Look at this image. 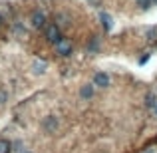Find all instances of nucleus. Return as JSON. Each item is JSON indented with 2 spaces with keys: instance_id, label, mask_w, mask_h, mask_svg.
I'll return each instance as SVG.
<instances>
[{
  "instance_id": "f257e3e1",
  "label": "nucleus",
  "mask_w": 157,
  "mask_h": 153,
  "mask_svg": "<svg viewBox=\"0 0 157 153\" xmlns=\"http://www.w3.org/2000/svg\"><path fill=\"white\" fill-rule=\"evenodd\" d=\"M44 36H46V40L50 44H54V46H56V44L64 38V36H62V32H60V28H58L56 24H48V26L44 28Z\"/></svg>"
},
{
  "instance_id": "f03ea898",
  "label": "nucleus",
  "mask_w": 157,
  "mask_h": 153,
  "mask_svg": "<svg viewBox=\"0 0 157 153\" xmlns=\"http://www.w3.org/2000/svg\"><path fill=\"white\" fill-rule=\"evenodd\" d=\"M48 18H46V14H44L42 10H34L32 12V16H30V24H32V28L34 30H40V28H46L48 26Z\"/></svg>"
},
{
  "instance_id": "7ed1b4c3",
  "label": "nucleus",
  "mask_w": 157,
  "mask_h": 153,
  "mask_svg": "<svg viewBox=\"0 0 157 153\" xmlns=\"http://www.w3.org/2000/svg\"><path fill=\"white\" fill-rule=\"evenodd\" d=\"M58 125H60V121H58L56 115H48V117L42 119V129H46L48 133H54L58 129Z\"/></svg>"
},
{
  "instance_id": "20e7f679",
  "label": "nucleus",
  "mask_w": 157,
  "mask_h": 153,
  "mask_svg": "<svg viewBox=\"0 0 157 153\" xmlns=\"http://www.w3.org/2000/svg\"><path fill=\"white\" fill-rule=\"evenodd\" d=\"M74 50V46H72V42H70L68 38H62L60 42L56 44V52L60 54V56H70Z\"/></svg>"
},
{
  "instance_id": "39448f33",
  "label": "nucleus",
  "mask_w": 157,
  "mask_h": 153,
  "mask_svg": "<svg viewBox=\"0 0 157 153\" xmlns=\"http://www.w3.org/2000/svg\"><path fill=\"white\" fill-rule=\"evenodd\" d=\"M111 84L109 76H107L105 72H96L94 74V86H98V88H107V86Z\"/></svg>"
},
{
  "instance_id": "423d86ee",
  "label": "nucleus",
  "mask_w": 157,
  "mask_h": 153,
  "mask_svg": "<svg viewBox=\"0 0 157 153\" xmlns=\"http://www.w3.org/2000/svg\"><path fill=\"white\" fill-rule=\"evenodd\" d=\"M46 70H48V64L44 60H38V58H36V60H32V72H34L36 76H42Z\"/></svg>"
},
{
  "instance_id": "0eeeda50",
  "label": "nucleus",
  "mask_w": 157,
  "mask_h": 153,
  "mask_svg": "<svg viewBox=\"0 0 157 153\" xmlns=\"http://www.w3.org/2000/svg\"><path fill=\"white\" fill-rule=\"evenodd\" d=\"M94 92H96V86H94V84H86V86L80 88V98H82V100H92Z\"/></svg>"
},
{
  "instance_id": "6e6552de",
  "label": "nucleus",
  "mask_w": 157,
  "mask_h": 153,
  "mask_svg": "<svg viewBox=\"0 0 157 153\" xmlns=\"http://www.w3.org/2000/svg\"><path fill=\"white\" fill-rule=\"evenodd\" d=\"M100 20L104 22V28H105L107 32L113 28V20H111V16H109V14H105V12H100Z\"/></svg>"
},
{
  "instance_id": "1a4fd4ad",
  "label": "nucleus",
  "mask_w": 157,
  "mask_h": 153,
  "mask_svg": "<svg viewBox=\"0 0 157 153\" xmlns=\"http://www.w3.org/2000/svg\"><path fill=\"white\" fill-rule=\"evenodd\" d=\"M56 26H58V28H60V26H66V28H68V26H70V16H68V14H62V12H60V14L56 16Z\"/></svg>"
},
{
  "instance_id": "9d476101",
  "label": "nucleus",
  "mask_w": 157,
  "mask_h": 153,
  "mask_svg": "<svg viewBox=\"0 0 157 153\" xmlns=\"http://www.w3.org/2000/svg\"><path fill=\"white\" fill-rule=\"evenodd\" d=\"M155 101H157V92H149V94H147V98H145V105L149 107V109H153Z\"/></svg>"
},
{
  "instance_id": "9b49d317",
  "label": "nucleus",
  "mask_w": 157,
  "mask_h": 153,
  "mask_svg": "<svg viewBox=\"0 0 157 153\" xmlns=\"http://www.w3.org/2000/svg\"><path fill=\"white\" fill-rule=\"evenodd\" d=\"M135 4H137L141 10H149V8L153 6V0H135Z\"/></svg>"
},
{
  "instance_id": "f8f14e48",
  "label": "nucleus",
  "mask_w": 157,
  "mask_h": 153,
  "mask_svg": "<svg viewBox=\"0 0 157 153\" xmlns=\"http://www.w3.org/2000/svg\"><path fill=\"white\" fill-rule=\"evenodd\" d=\"M145 38H147V40H155V38H157V26L147 28V30H145Z\"/></svg>"
},
{
  "instance_id": "ddd939ff",
  "label": "nucleus",
  "mask_w": 157,
  "mask_h": 153,
  "mask_svg": "<svg viewBox=\"0 0 157 153\" xmlns=\"http://www.w3.org/2000/svg\"><path fill=\"white\" fill-rule=\"evenodd\" d=\"M98 50H100V42L94 38L92 42H90V46H88V52H90V54H94V52H98Z\"/></svg>"
},
{
  "instance_id": "4468645a",
  "label": "nucleus",
  "mask_w": 157,
  "mask_h": 153,
  "mask_svg": "<svg viewBox=\"0 0 157 153\" xmlns=\"http://www.w3.org/2000/svg\"><path fill=\"white\" fill-rule=\"evenodd\" d=\"M0 153H10V143H8L6 139L0 141Z\"/></svg>"
},
{
  "instance_id": "2eb2a0df",
  "label": "nucleus",
  "mask_w": 157,
  "mask_h": 153,
  "mask_svg": "<svg viewBox=\"0 0 157 153\" xmlns=\"http://www.w3.org/2000/svg\"><path fill=\"white\" fill-rule=\"evenodd\" d=\"M6 101H8V92L4 88H0V105H4Z\"/></svg>"
},
{
  "instance_id": "dca6fc26",
  "label": "nucleus",
  "mask_w": 157,
  "mask_h": 153,
  "mask_svg": "<svg viewBox=\"0 0 157 153\" xmlns=\"http://www.w3.org/2000/svg\"><path fill=\"white\" fill-rule=\"evenodd\" d=\"M147 60H149V54H147V56H143V58H141V60H139V64H141V66H143V64H145V62H147Z\"/></svg>"
},
{
  "instance_id": "f3484780",
  "label": "nucleus",
  "mask_w": 157,
  "mask_h": 153,
  "mask_svg": "<svg viewBox=\"0 0 157 153\" xmlns=\"http://www.w3.org/2000/svg\"><path fill=\"white\" fill-rule=\"evenodd\" d=\"M2 28H4V16L0 14V30H2Z\"/></svg>"
},
{
  "instance_id": "a211bd4d",
  "label": "nucleus",
  "mask_w": 157,
  "mask_h": 153,
  "mask_svg": "<svg viewBox=\"0 0 157 153\" xmlns=\"http://www.w3.org/2000/svg\"><path fill=\"white\" fill-rule=\"evenodd\" d=\"M151 111H153V115L157 117V101H155V105H153V109H151Z\"/></svg>"
}]
</instances>
